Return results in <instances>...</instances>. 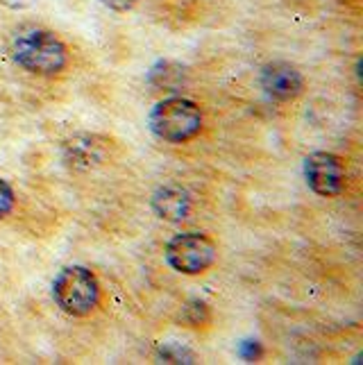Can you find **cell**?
<instances>
[{
  "mask_svg": "<svg viewBox=\"0 0 363 365\" xmlns=\"http://www.w3.org/2000/svg\"><path fill=\"white\" fill-rule=\"evenodd\" d=\"M53 297L57 307L73 318H84L98 307L100 284L96 274L84 266L64 268L53 282Z\"/></svg>",
  "mask_w": 363,
  "mask_h": 365,
  "instance_id": "obj_3",
  "label": "cell"
},
{
  "mask_svg": "<svg viewBox=\"0 0 363 365\" xmlns=\"http://www.w3.org/2000/svg\"><path fill=\"white\" fill-rule=\"evenodd\" d=\"M150 130L166 143H184L203 130V111L186 98H168L157 103L150 114Z\"/></svg>",
  "mask_w": 363,
  "mask_h": 365,
  "instance_id": "obj_2",
  "label": "cell"
},
{
  "mask_svg": "<svg viewBox=\"0 0 363 365\" xmlns=\"http://www.w3.org/2000/svg\"><path fill=\"white\" fill-rule=\"evenodd\" d=\"M153 209L159 218L170 220V222H180L189 216L191 211V197L189 193L180 186H159L155 195H153Z\"/></svg>",
  "mask_w": 363,
  "mask_h": 365,
  "instance_id": "obj_8",
  "label": "cell"
},
{
  "mask_svg": "<svg viewBox=\"0 0 363 365\" xmlns=\"http://www.w3.org/2000/svg\"><path fill=\"white\" fill-rule=\"evenodd\" d=\"M3 5H7V7H25L30 3V0H0Z\"/></svg>",
  "mask_w": 363,
  "mask_h": 365,
  "instance_id": "obj_11",
  "label": "cell"
},
{
  "mask_svg": "<svg viewBox=\"0 0 363 365\" xmlns=\"http://www.w3.org/2000/svg\"><path fill=\"white\" fill-rule=\"evenodd\" d=\"M11 209H14V191L5 180H0V218H5Z\"/></svg>",
  "mask_w": 363,
  "mask_h": 365,
  "instance_id": "obj_9",
  "label": "cell"
},
{
  "mask_svg": "<svg viewBox=\"0 0 363 365\" xmlns=\"http://www.w3.org/2000/svg\"><path fill=\"white\" fill-rule=\"evenodd\" d=\"M261 86L270 98L286 103L302 93L305 80L295 66L286 64V61H275V64L261 68Z\"/></svg>",
  "mask_w": 363,
  "mask_h": 365,
  "instance_id": "obj_6",
  "label": "cell"
},
{
  "mask_svg": "<svg viewBox=\"0 0 363 365\" xmlns=\"http://www.w3.org/2000/svg\"><path fill=\"white\" fill-rule=\"evenodd\" d=\"M11 53L19 64L39 75H55L61 73L68 64V50L64 41L55 36L53 32L41 28H28L21 30L14 36Z\"/></svg>",
  "mask_w": 363,
  "mask_h": 365,
  "instance_id": "obj_1",
  "label": "cell"
},
{
  "mask_svg": "<svg viewBox=\"0 0 363 365\" xmlns=\"http://www.w3.org/2000/svg\"><path fill=\"white\" fill-rule=\"evenodd\" d=\"M107 143L109 141L96 134L75 136L64 145V157L73 168H91L107 159Z\"/></svg>",
  "mask_w": 363,
  "mask_h": 365,
  "instance_id": "obj_7",
  "label": "cell"
},
{
  "mask_svg": "<svg viewBox=\"0 0 363 365\" xmlns=\"http://www.w3.org/2000/svg\"><path fill=\"white\" fill-rule=\"evenodd\" d=\"M100 3L109 9H114V11H128L139 3V0H100Z\"/></svg>",
  "mask_w": 363,
  "mask_h": 365,
  "instance_id": "obj_10",
  "label": "cell"
},
{
  "mask_svg": "<svg viewBox=\"0 0 363 365\" xmlns=\"http://www.w3.org/2000/svg\"><path fill=\"white\" fill-rule=\"evenodd\" d=\"M305 178L314 193L322 197H334L345 186V166L336 155L314 153L305 159Z\"/></svg>",
  "mask_w": 363,
  "mask_h": 365,
  "instance_id": "obj_5",
  "label": "cell"
},
{
  "mask_svg": "<svg viewBox=\"0 0 363 365\" xmlns=\"http://www.w3.org/2000/svg\"><path fill=\"white\" fill-rule=\"evenodd\" d=\"M216 252V243L209 236L189 232L175 236L166 245V261L173 270L182 274H200L214 266Z\"/></svg>",
  "mask_w": 363,
  "mask_h": 365,
  "instance_id": "obj_4",
  "label": "cell"
}]
</instances>
